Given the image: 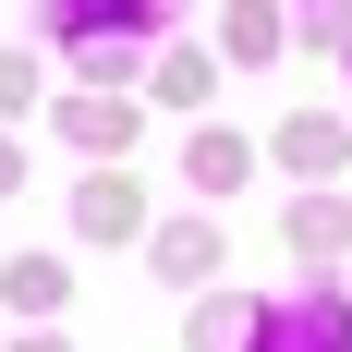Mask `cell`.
Instances as JSON below:
<instances>
[{
  "label": "cell",
  "mask_w": 352,
  "mask_h": 352,
  "mask_svg": "<svg viewBox=\"0 0 352 352\" xmlns=\"http://www.w3.org/2000/svg\"><path fill=\"white\" fill-rule=\"evenodd\" d=\"M267 352H352V304H340V292L280 304V316H267Z\"/></svg>",
  "instance_id": "1"
},
{
  "label": "cell",
  "mask_w": 352,
  "mask_h": 352,
  "mask_svg": "<svg viewBox=\"0 0 352 352\" xmlns=\"http://www.w3.org/2000/svg\"><path fill=\"white\" fill-rule=\"evenodd\" d=\"M85 231H134V182H85Z\"/></svg>",
  "instance_id": "5"
},
{
  "label": "cell",
  "mask_w": 352,
  "mask_h": 352,
  "mask_svg": "<svg viewBox=\"0 0 352 352\" xmlns=\"http://www.w3.org/2000/svg\"><path fill=\"white\" fill-rule=\"evenodd\" d=\"M292 243H304V255L352 243V207H328V195H304V207H292Z\"/></svg>",
  "instance_id": "2"
},
{
  "label": "cell",
  "mask_w": 352,
  "mask_h": 352,
  "mask_svg": "<svg viewBox=\"0 0 352 352\" xmlns=\"http://www.w3.org/2000/svg\"><path fill=\"white\" fill-rule=\"evenodd\" d=\"M195 182L231 195V182H243V146H231V134H195Z\"/></svg>",
  "instance_id": "4"
},
{
  "label": "cell",
  "mask_w": 352,
  "mask_h": 352,
  "mask_svg": "<svg viewBox=\"0 0 352 352\" xmlns=\"http://www.w3.org/2000/svg\"><path fill=\"white\" fill-rule=\"evenodd\" d=\"M280 158H292V170H340V134H328V122H292Z\"/></svg>",
  "instance_id": "3"
}]
</instances>
